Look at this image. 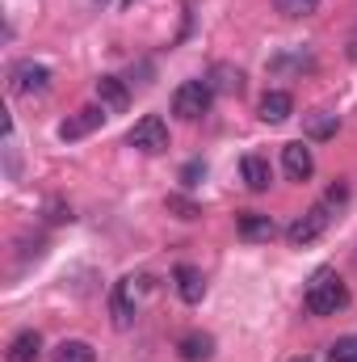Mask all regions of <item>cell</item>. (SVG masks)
I'll use <instances>...</instances> for the list:
<instances>
[{"mask_svg":"<svg viewBox=\"0 0 357 362\" xmlns=\"http://www.w3.org/2000/svg\"><path fill=\"white\" fill-rule=\"evenodd\" d=\"M202 173H206V165H202V160H189V165L181 169V181H185V185H198Z\"/></svg>","mask_w":357,"mask_h":362,"instance_id":"22","label":"cell"},{"mask_svg":"<svg viewBox=\"0 0 357 362\" xmlns=\"http://www.w3.org/2000/svg\"><path fill=\"white\" fill-rule=\"evenodd\" d=\"M97 101H101L105 110H126L131 93H126V85H122L118 76H101V81H97Z\"/></svg>","mask_w":357,"mask_h":362,"instance_id":"16","label":"cell"},{"mask_svg":"<svg viewBox=\"0 0 357 362\" xmlns=\"http://www.w3.org/2000/svg\"><path fill=\"white\" fill-rule=\"evenodd\" d=\"M210 101H214V93L206 81H185L177 93H173V114L185 118V122H198L206 110H210Z\"/></svg>","mask_w":357,"mask_h":362,"instance_id":"4","label":"cell"},{"mask_svg":"<svg viewBox=\"0 0 357 362\" xmlns=\"http://www.w3.org/2000/svg\"><path fill=\"white\" fill-rule=\"evenodd\" d=\"M101 118H105V105H85V110H76L68 122H59V139H63V144L85 139V135H92V131L101 127Z\"/></svg>","mask_w":357,"mask_h":362,"instance_id":"7","label":"cell"},{"mask_svg":"<svg viewBox=\"0 0 357 362\" xmlns=\"http://www.w3.org/2000/svg\"><path fill=\"white\" fill-rule=\"evenodd\" d=\"M177 354L185 362H210L214 358V337L210 333H185L177 341Z\"/></svg>","mask_w":357,"mask_h":362,"instance_id":"14","label":"cell"},{"mask_svg":"<svg viewBox=\"0 0 357 362\" xmlns=\"http://www.w3.org/2000/svg\"><path fill=\"white\" fill-rule=\"evenodd\" d=\"M240 173H244V185H248V189H257V194H261V189H269V181H273L269 160H265V156H257V152L240 160Z\"/></svg>","mask_w":357,"mask_h":362,"instance_id":"15","label":"cell"},{"mask_svg":"<svg viewBox=\"0 0 357 362\" xmlns=\"http://www.w3.org/2000/svg\"><path fill=\"white\" fill-rule=\"evenodd\" d=\"M51 362H97V350L80 337H68V341H59L51 350Z\"/></svg>","mask_w":357,"mask_h":362,"instance_id":"17","label":"cell"},{"mask_svg":"<svg viewBox=\"0 0 357 362\" xmlns=\"http://www.w3.org/2000/svg\"><path fill=\"white\" fill-rule=\"evenodd\" d=\"M8 89L17 97H42L51 89V68L47 64H34V59H21L13 72H8Z\"/></svg>","mask_w":357,"mask_h":362,"instance_id":"6","label":"cell"},{"mask_svg":"<svg viewBox=\"0 0 357 362\" xmlns=\"http://www.w3.org/2000/svg\"><path fill=\"white\" fill-rule=\"evenodd\" d=\"M328 362H357V333L337 337V341L328 346Z\"/></svg>","mask_w":357,"mask_h":362,"instance_id":"19","label":"cell"},{"mask_svg":"<svg viewBox=\"0 0 357 362\" xmlns=\"http://www.w3.org/2000/svg\"><path fill=\"white\" fill-rule=\"evenodd\" d=\"M303 131H307V139H332V135L341 131V118L328 114V110H315V114H307Z\"/></svg>","mask_w":357,"mask_h":362,"instance_id":"18","label":"cell"},{"mask_svg":"<svg viewBox=\"0 0 357 362\" xmlns=\"http://www.w3.org/2000/svg\"><path fill=\"white\" fill-rule=\"evenodd\" d=\"M139 278H118L114 282V291H109V320H114V329H131L135 325V316H139V286H135Z\"/></svg>","mask_w":357,"mask_h":362,"instance_id":"3","label":"cell"},{"mask_svg":"<svg viewBox=\"0 0 357 362\" xmlns=\"http://www.w3.org/2000/svg\"><path fill=\"white\" fill-rule=\"evenodd\" d=\"M206 85H210V93L231 97V93H244V72H240V68H231V64H214V68H210V76H206Z\"/></svg>","mask_w":357,"mask_h":362,"instance_id":"13","label":"cell"},{"mask_svg":"<svg viewBox=\"0 0 357 362\" xmlns=\"http://www.w3.org/2000/svg\"><path fill=\"white\" fill-rule=\"evenodd\" d=\"M290 362H311V358H290Z\"/></svg>","mask_w":357,"mask_h":362,"instance_id":"24","label":"cell"},{"mask_svg":"<svg viewBox=\"0 0 357 362\" xmlns=\"http://www.w3.org/2000/svg\"><path fill=\"white\" fill-rule=\"evenodd\" d=\"M349 59H357V34L349 38Z\"/></svg>","mask_w":357,"mask_h":362,"instance_id":"23","label":"cell"},{"mask_svg":"<svg viewBox=\"0 0 357 362\" xmlns=\"http://www.w3.org/2000/svg\"><path fill=\"white\" fill-rule=\"evenodd\" d=\"M257 114L265 118L269 127H277V122H286V118L294 114V97L286 89H269L265 97H261V105H257Z\"/></svg>","mask_w":357,"mask_h":362,"instance_id":"10","label":"cell"},{"mask_svg":"<svg viewBox=\"0 0 357 362\" xmlns=\"http://www.w3.org/2000/svg\"><path fill=\"white\" fill-rule=\"evenodd\" d=\"M303 303H307V312H311V316H337V312H345V308H349V286L341 282V274H337V270H328V266H324V270L311 274Z\"/></svg>","mask_w":357,"mask_h":362,"instance_id":"2","label":"cell"},{"mask_svg":"<svg viewBox=\"0 0 357 362\" xmlns=\"http://www.w3.org/2000/svg\"><path fill=\"white\" fill-rule=\"evenodd\" d=\"M173 282H177V295L185 303H202V295H206V274L198 270V266H177V270H173Z\"/></svg>","mask_w":357,"mask_h":362,"instance_id":"11","label":"cell"},{"mask_svg":"<svg viewBox=\"0 0 357 362\" xmlns=\"http://www.w3.org/2000/svg\"><path fill=\"white\" fill-rule=\"evenodd\" d=\"M169 211H173L177 219H198V215H202V206H198L193 198H181V194H169Z\"/></svg>","mask_w":357,"mask_h":362,"instance_id":"21","label":"cell"},{"mask_svg":"<svg viewBox=\"0 0 357 362\" xmlns=\"http://www.w3.org/2000/svg\"><path fill=\"white\" fill-rule=\"evenodd\" d=\"M126 144L131 148H139V152H164L169 148V122L160 118V114H143L135 127H131V135H126Z\"/></svg>","mask_w":357,"mask_h":362,"instance_id":"5","label":"cell"},{"mask_svg":"<svg viewBox=\"0 0 357 362\" xmlns=\"http://www.w3.org/2000/svg\"><path fill=\"white\" fill-rule=\"evenodd\" d=\"M282 169H286V177L290 181H307L311 173H315V156H311V148H307L303 139L286 144V148H282Z\"/></svg>","mask_w":357,"mask_h":362,"instance_id":"8","label":"cell"},{"mask_svg":"<svg viewBox=\"0 0 357 362\" xmlns=\"http://www.w3.org/2000/svg\"><path fill=\"white\" fill-rule=\"evenodd\" d=\"M236 232L244 236V240H253V245H261V240H273L277 236V223L261 215V211H244L240 219H236Z\"/></svg>","mask_w":357,"mask_h":362,"instance_id":"9","label":"cell"},{"mask_svg":"<svg viewBox=\"0 0 357 362\" xmlns=\"http://www.w3.org/2000/svg\"><path fill=\"white\" fill-rule=\"evenodd\" d=\"M282 17H311L320 8V0H273Z\"/></svg>","mask_w":357,"mask_h":362,"instance_id":"20","label":"cell"},{"mask_svg":"<svg viewBox=\"0 0 357 362\" xmlns=\"http://www.w3.org/2000/svg\"><path fill=\"white\" fill-rule=\"evenodd\" d=\"M42 358V337L38 329H21L13 341H8V362H38Z\"/></svg>","mask_w":357,"mask_h":362,"instance_id":"12","label":"cell"},{"mask_svg":"<svg viewBox=\"0 0 357 362\" xmlns=\"http://www.w3.org/2000/svg\"><path fill=\"white\" fill-rule=\"evenodd\" d=\"M345 198H349V185H345V181H337V185H332V189H328L315 206H311V211H303V215L286 228V240H290L294 249L315 245V240L328 232V223H332V215H337V206H341Z\"/></svg>","mask_w":357,"mask_h":362,"instance_id":"1","label":"cell"}]
</instances>
